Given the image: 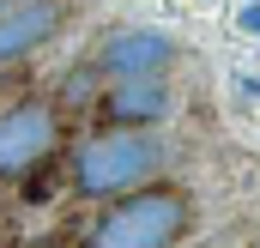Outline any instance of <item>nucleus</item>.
I'll use <instances>...</instances> for the list:
<instances>
[{
	"instance_id": "nucleus-1",
	"label": "nucleus",
	"mask_w": 260,
	"mask_h": 248,
	"mask_svg": "<svg viewBox=\"0 0 260 248\" xmlns=\"http://www.w3.org/2000/svg\"><path fill=\"white\" fill-rule=\"evenodd\" d=\"M170 164V145L151 133V127H109L97 139H85L73 151V188L85 200H121V194H139L151 188V176Z\"/></svg>"
},
{
	"instance_id": "nucleus-2",
	"label": "nucleus",
	"mask_w": 260,
	"mask_h": 248,
	"mask_svg": "<svg viewBox=\"0 0 260 248\" xmlns=\"http://www.w3.org/2000/svg\"><path fill=\"white\" fill-rule=\"evenodd\" d=\"M194 224V206L182 188H139L97 212L85 248H176Z\"/></svg>"
},
{
	"instance_id": "nucleus-3",
	"label": "nucleus",
	"mask_w": 260,
	"mask_h": 248,
	"mask_svg": "<svg viewBox=\"0 0 260 248\" xmlns=\"http://www.w3.org/2000/svg\"><path fill=\"white\" fill-rule=\"evenodd\" d=\"M61 145V115L49 103H12L0 115V182H18L30 170H43Z\"/></svg>"
},
{
	"instance_id": "nucleus-4",
	"label": "nucleus",
	"mask_w": 260,
	"mask_h": 248,
	"mask_svg": "<svg viewBox=\"0 0 260 248\" xmlns=\"http://www.w3.org/2000/svg\"><path fill=\"white\" fill-rule=\"evenodd\" d=\"M97 73L109 79V85H133V79H164L170 67H176V43L164 37V30H109L103 43H97Z\"/></svg>"
},
{
	"instance_id": "nucleus-5",
	"label": "nucleus",
	"mask_w": 260,
	"mask_h": 248,
	"mask_svg": "<svg viewBox=\"0 0 260 248\" xmlns=\"http://www.w3.org/2000/svg\"><path fill=\"white\" fill-rule=\"evenodd\" d=\"M61 24H67L61 0H18V6H6V12H0V67L37 55L43 43H55Z\"/></svg>"
},
{
	"instance_id": "nucleus-6",
	"label": "nucleus",
	"mask_w": 260,
	"mask_h": 248,
	"mask_svg": "<svg viewBox=\"0 0 260 248\" xmlns=\"http://www.w3.org/2000/svg\"><path fill=\"white\" fill-rule=\"evenodd\" d=\"M170 115V85L164 79H133L103 91V121L109 127H151Z\"/></svg>"
},
{
	"instance_id": "nucleus-7",
	"label": "nucleus",
	"mask_w": 260,
	"mask_h": 248,
	"mask_svg": "<svg viewBox=\"0 0 260 248\" xmlns=\"http://www.w3.org/2000/svg\"><path fill=\"white\" fill-rule=\"evenodd\" d=\"M242 30H254V37H260V6H248V12H242Z\"/></svg>"
},
{
	"instance_id": "nucleus-8",
	"label": "nucleus",
	"mask_w": 260,
	"mask_h": 248,
	"mask_svg": "<svg viewBox=\"0 0 260 248\" xmlns=\"http://www.w3.org/2000/svg\"><path fill=\"white\" fill-rule=\"evenodd\" d=\"M12 6H18V0H12Z\"/></svg>"
}]
</instances>
